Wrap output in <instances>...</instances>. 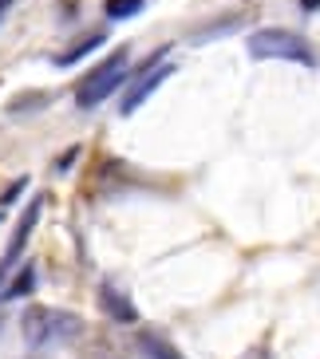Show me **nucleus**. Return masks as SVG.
<instances>
[{
  "mask_svg": "<svg viewBox=\"0 0 320 359\" xmlns=\"http://www.w3.org/2000/svg\"><path fill=\"white\" fill-rule=\"evenodd\" d=\"M20 190H28V178H20V182H12L8 190L0 194V201H4V205H8V201H16V198H20Z\"/></svg>",
  "mask_w": 320,
  "mask_h": 359,
  "instance_id": "12",
  "label": "nucleus"
},
{
  "mask_svg": "<svg viewBox=\"0 0 320 359\" xmlns=\"http://www.w3.org/2000/svg\"><path fill=\"white\" fill-rule=\"evenodd\" d=\"M320 8V0H300V12H316Z\"/></svg>",
  "mask_w": 320,
  "mask_h": 359,
  "instance_id": "14",
  "label": "nucleus"
},
{
  "mask_svg": "<svg viewBox=\"0 0 320 359\" xmlns=\"http://www.w3.org/2000/svg\"><path fill=\"white\" fill-rule=\"evenodd\" d=\"M147 8V0H107L103 12L111 16V20H127V16H135V12Z\"/></svg>",
  "mask_w": 320,
  "mask_h": 359,
  "instance_id": "10",
  "label": "nucleus"
},
{
  "mask_svg": "<svg viewBox=\"0 0 320 359\" xmlns=\"http://www.w3.org/2000/svg\"><path fill=\"white\" fill-rule=\"evenodd\" d=\"M249 55L253 60H288L300 67H316V52L309 48V40L288 28H261L249 36Z\"/></svg>",
  "mask_w": 320,
  "mask_h": 359,
  "instance_id": "3",
  "label": "nucleus"
},
{
  "mask_svg": "<svg viewBox=\"0 0 320 359\" xmlns=\"http://www.w3.org/2000/svg\"><path fill=\"white\" fill-rule=\"evenodd\" d=\"M171 75H174V64H166V48H159V52L147 60V67H139V75L131 79L127 95H123V115H135V111H139Z\"/></svg>",
  "mask_w": 320,
  "mask_h": 359,
  "instance_id": "4",
  "label": "nucleus"
},
{
  "mask_svg": "<svg viewBox=\"0 0 320 359\" xmlns=\"http://www.w3.org/2000/svg\"><path fill=\"white\" fill-rule=\"evenodd\" d=\"M127 72H131V48H115L103 64H95L84 75V83L75 87V103L84 107V111L99 107L107 95H115V87L127 79Z\"/></svg>",
  "mask_w": 320,
  "mask_h": 359,
  "instance_id": "2",
  "label": "nucleus"
},
{
  "mask_svg": "<svg viewBox=\"0 0 320 359\" xmlns=\"http://www.w3.org/2000/svg\"><path fill=\"white\" fill-rule=\"evenodd\" d=\"M12 4H16V0H0V24H4V16H8Z\"/></svg>",
  "mask_w": 320,
  "mask_h": 359,
  "instance_id": "15",
  "label": "nucleus"
},
{
  "mask_svg": "<svg viewBox=\"0 0 320 359\" xmlns=\"http://www.w3.org/2000/svg\"><path fill=\"white\" fill-rule=\"evenodd\" d=\"M0 327H4V316H0Z\"/></svg>",
  "mask_w": 320,
  "mask_h": 359,
  "instance_id": "16",
  "label": "nucleus"
},
{
  "mask_svg": "<svg viewBox=\"0 0 320 359\" xmlns=\"http://www.w3.org/2000/svg\"><path fill=\"white\" fill-rule=\"evenodd\" d=\"M103 40H107V32H91V36H84V40H79V43H72L67 52H60V55H55L52 64H55V67H72V64H79V60H84V55H91V52H95V48H99Z\"/></svg>",
  "mask_w": 320,
  "mask_h": 359,
  "instance_id": "7",
  "label": "nucleus"
},
{
  "mask_svg": "<svg viewBox=\"0 0 320 359\" xmlns=\"http://www.w3.org/2000/svg\"><path fill=\"white\" fill-rule=\"evenodd\" d=\"M20 332L28 348H55L84 332V320L64 312V308H28L20 316Z\"/></svg>",
  "mask_w": 320,
  "mask_h": 359,
  "instance_id": "1",
  "label": "nucleus"
},
{
  "mask_svg": "<svg viewBox=\"0 0 320 359\" xmlns=\"http://www.w3.org/2000/svg\"><path fill=\"white\" fill-rule=\"evenodd\" d=\"M99 304H103V312L111 320H119V324H135V320H139L135 300H131V296L123 292L115 280H103V285H99Z\"/></svg>",
  "mask_w": 320,
  "mask_h": 359,
  "instance_id": "6",
  "label": "nucleus"
},
{
  "mask_svg": "<svg viewBox=\"0 0 320 359\" xmlns=\"http://www.w3.org/2000/svg\"><path fill=\"white\" fill-rule=\"evenodd\" d=\"M32 288H36V264H24L20 273L12 276V285L0 288V296H4V300H20V296H28Z\"/></svg>",
  "mask_w": 320,
  "mask_h": 359,
  "instance_id": "9",
  "label": "nucleus"
},
{
  "mask_svg": "<svg viewBox=\"0 0 320 359\" xmlns=\"http://www.w3.org/2000/svg\"><path fill=\"white\" fill-rule=\"evenodd\" d=\"M40 213H44V198H32V201H28V210L20 213V222H16V233H12L8 249H4V261H0V285H4V276H8L12 264L20 261L24 245H28V237H32L36 222H40Z\"/></svg>",
  "mask_w": 320,
  "mask_h": 359,
  "instance_id": "5",
  "label": "nucleus"
},
{
  "mask_svg": "<svg viewBox=\"0 0 320 359\" xmlns=\"http://www.w3.org/2000/svg\"><path fill=\"white\" fill-rule=\"evenodd\" d=\"M139 351L147 359H182V351L174 344H166L162 336H154V332H142L139 336Z\"/></svg>",
  "mask_w": 320,
  "mask_h": 359,
  "instance_id": "8",
  "label": "nucleus"
},
{
  "mask_svg": "<svg viewBox=\"0 0 320 359\" xmlns=\"http://www.w3.org/2000/svg\"><path fill=\"white\" fill-rule=\"evenodd\" d=\"M246 20V16H229V20H218V24H206L202 32L194 36V43H202V40H210V36H225V28H237V24Z\"/></svg>",
  "mask_w": 320,
  "mask_h": 359,
  "instance_id": "11",
  "label": "nucleus"
},
{
  "mask_svg": "<svg viewBox=\"0 0 320 359\" xmlns=\"http://www.w3.org/2000/svg\"><path fill=\"white\" fill-rule=\"evenodd\" d=\"M75 154H79V147H72V150L64 154V158H60V170H67V166H72V162H75Z\"/></svg>",
  "mask_w": 320,
  "mask_h": 359,
  "instance_id": "13",
  "label": "nucleus"
}]
</instances>
